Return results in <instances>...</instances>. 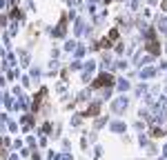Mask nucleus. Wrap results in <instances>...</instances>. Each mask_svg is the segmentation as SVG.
<instances>
[{"label": "nucleus", "instance_id": "f257e3e1", "mask_svg": "<svg viewBox=\"0 0 167 160\" xmlns=\"http://www.w3.org/2000/svg\"><path fill=\"white\" fill-rule=\"evenodd\" d=\"M111 80H114V78H111L109 73H107V76L103 73V76L98 78V83H94V87H103V85H111Z\"/></svg>", "mask_w": 167, "mask_h": 160}]
</instances>
